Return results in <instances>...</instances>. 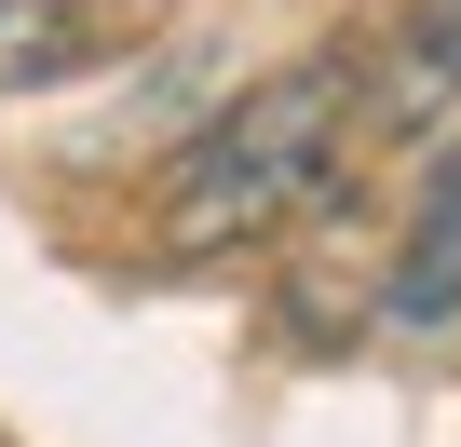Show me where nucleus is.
<instances>
[{"label": "nucleus", "instance_id": "nucleus-2", "mask_svg": "<svg viewBox=\"0 0 461 447\" xmlns=\"http://www.w3.org/2000/svg\"><path fill=\"white\" fill-rule=\"evenodd\" d=\"M380 326H407V339L461 326V149H434L420 190H407V231H393V272H380Z\"/></svg>", "mask_w": 461, "mask_h": 447}, {"label": "nucleus", "instance_id": "nucleus-4", "mask_svg": "<svg viewBox=\"0 0 461 447\" xmlns=\"http://www.w3.org/2000/svg\"><path fill=\"white\" fill-rule=\"evenodd\" d=\"M95 14H109V0H0V68H55V55H82Z\"/></svg>", "mask_w": 461, "mask_h": 447}, {"label": "nucleus", "instance_id": "nucleus-1", "mask_svg": "<svg viewBox=\"0 0 461 447\" xmlns=\"http://www.w3.org/2000/svg\"><path fill=\"white\" fill-rule=\"evenodd\" d=\"M353 109H366V68H353V55H299V68L245 82L217 122H190V136H176V163H163V245H176V258L272 245L285 217L339 176Z\"/></svg>", "mask_w": 461, "mask_h": 447}, {"label": "nucleus", "instance_id": "nucleus-3", "mask_svg": "<svg viewBox=\"0 0 461 447\" xmlns=\"http://www.w3.org/2000/svg\"><path fill=\"white\" fill-rule=\"evenodd\" d=\"M366 109H380V136H434L461 109V0H407V14H393Z\"/></svg>", "mask_w": 461, "mask_h": 447}]
</instances>
